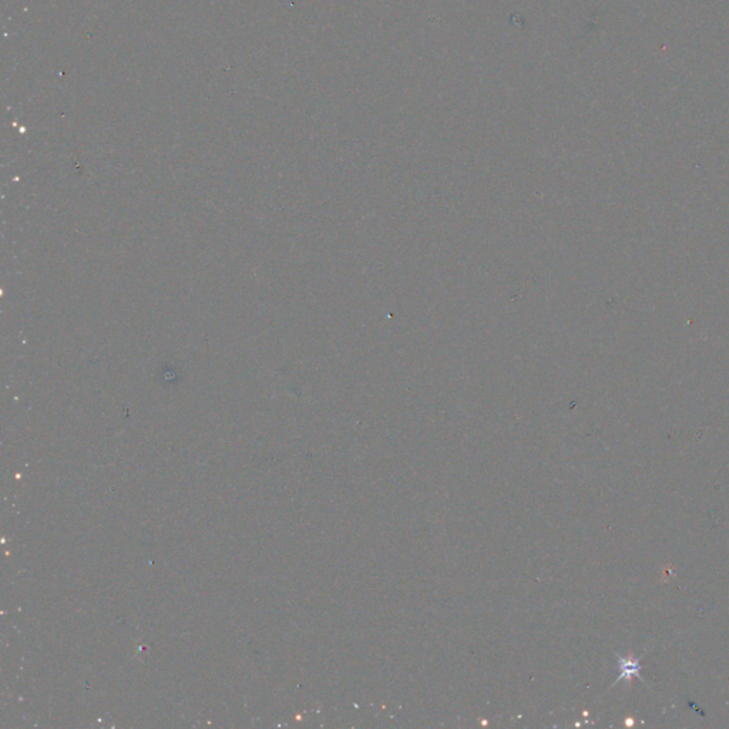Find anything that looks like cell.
<instances>
[{"instance_id": "cell-1", "label": "cell", "mask_w": 729, "mask_h": 729, "mask_svg": "<svg viewBox=\"0 0 729 729\" xmlns=\"http://www.w3.org/2000/svg\"><path fill=\"white\" fill-rule=\"evenodd\" d=\"M617 658H619V666H620V677L614 681V686L623 680H626L627 683H631L633 677H637L638 680H641V683L646 684V681L640 676L643 666L638 663L640 661L638 658H636L633 654H629L627 657L617 656Z\"/></svg>"}]
</instances>
